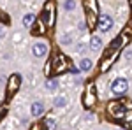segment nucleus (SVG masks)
Here are the masks:
<instances>
[{
	"label": "nucleus",
	"instance_id": "1",
	"mask_svg": "<svg viewBox=\"0 0 132 130\" xmlns=\"http://www.w3.org/2000/svg\"><path fill=\"white\" fill-rule=\"evenodd\" d=\"M50 65H53V74H63V72H67L69 69H72L71 60L65 55H62V53H56L55 55V58H53V62H51Z\"/></svg>",
	"mask_w": 132,
	"mask_h": 130
},
{
	"label": "nucleus",
	"instance_id": "2",
	"mask_svg": "<svg viewBox=\"0 0 132 130\" xmlns=\"http://www.w3.org/2000/svg\"><path fill=\"white\" fill-rule=\"evenodd\" d=\"M95 104H97L95 83H93V81H90V83L86 84V88H85V95H83V106H85L86 109H92V107H95Z\"/></svg>",
	"mask_w": 132,
	"mask_h": 130
},
{
	"label": "nucleus",
	"instance_id": "3",
	"mask_svg": "<svg viewBox=\"0 0 132 130\" xmlns=\"http://www.w3.org/2000/svg\"><path fill=\"white\" fill-rule=\"evenodd\" d=\"M55 7H56V4L53 0H50L44 5V11L41 14V21L46 23V27H53V23H55Z\"/></svg>",
	"mask_w": 132,
	"mask_h": 130
},
{
	"label": "nucleus",
	"instance_id": "4",
	"mask_svg": "<svg viewBox=\"0 0 132 130\" xmlns=\"http://www.w3.org/2000/svg\"><path fill=\"white\" fill-rule=\"evenodd\" d=\"M108 112L114 120H123V116L127 112V107H125L123 102H109L108 104Z\"/></svg>",
	"mask_w": 132,
	"mask_h": 130
},
{
	"label": "nucleus",
	"instance_id": "5",
	"mask_svg": "<svg viewBox=\"0 0 132 130\" xmlns=\"http://www.w3.org/2000/svg\"><path fill=\"white\" fill-rule=\"evenodd\" d=\"M20 84H21V77L18 74H12L9 77V83H7V99H11L16 91L20 90Z\"/></svg>",
	"mask_w": 132,
	"mask_h": 130
},
{
	"label": "nucleus",
	"instance_id": "6",
	"mask_svg": "<svg viewBox=\"0 0 132 130\" xmlns=\"http://www.w3.org/2000/svg\"><path fill=\"white\" fill-rule=\"evenodd\" d=\"M127 90H129V83H127V79H123V77H118L111 84V91L114 95H123V93H127Z\"/></svg>",
	"mask_w": 132,
	"mask_h": 130
},
{
	"label": "nucleus",
	"instance_id": "7",
	"mask_svg": "<svg viewBox=\"0 0 132 130\" xmlns=\"http://www.w3.org/2000/svg\"><path fill=\"white\" fill-rule=\"evenodd\" d=\"M118 58V51H113V53H106L104 55V58H102V62H101V70L102 72H106V70L109 69L113 65V62Z\"/></svg>",
	"mask_w": 132,
	"mask_h": 130
},
{
	"label": "nucleus",
	"instance_id": "8",
	"mask_svg": "<svg viewBox=\"0 0 132 130\" xmlns=\"http://www.w3.org/2000/svg\"><path fill=\"white\" fill-rule=\"evenodd\" d=\"M97 23H99V30L101 32H108L113 27V20L108 16V14H101L99 20H97Z\"/></svg>",
	"mask_w": 132,
	"mask_h": 130
},
{
	"label": "nucleus",
	"instance_id": "9",
	"mask_svg": "<svg viewBox=\"0 0 132 130\" xmlns=\"http://www.w3.org/2000/svg\"><path fill=\"white\" fill-rule=\"evenodd\" d=\"M32 53H34V56H37V58L46 56V55H48V46H46V42H35L34 48H32Z\"/></svg>",
	"mask_w": 132,
	"mask_h": 130
},
{
	"label": "nucleus",
	"instance_id": "10",
	"mask_svg": "<svg viewBox=\"0 0 132 130\" xmlns=\"http://www.w3.org/2000/svg\"><path fill=\"white\" fill-rule=\"evenodd\" d=\"M30 111H32V116H35V118L41 116L42 112H44V106H42V102H34Z\"/></svg>",
	"mask_w": 132,
	"mask_h": 130
},
{
	"label": "nucleus",
	"instance_id": "11",
	"mask_svg": "<svg viewBox=\"0 0 132 130\" xmlns=\"http://www.w3.org/2000/svg\"><path fill=\"white\" fill-rule=\"evenodd\" d=\"M90 69H92V62L88 60V58H83V60L79 62V70H83V72H88Z\"/></svg>",
	"mask_w": 132,
	"mask_h": 130
},
{
	"label": "nucleus",
	"instance_id": "12",
	"mask_svg": "<svg viewBox=\"0 0 132 130\" xmlns=\"http://www.w3.org/2000/svg\"><path fill=\"white\" fill-rule=\"evenodd\" d=\"M34 21H35V16H34V14H27V16L23 18V25H25L27 28H32V27H34Z\"/></svg>",
	"mask_w": 132,
	"mask_h": 130
},
{
	"label": "nucleus",
	"instance_id": "13",
	"mask_svg": "<svg viewBox=\"0 0 132 130\" xmlns=\"http://www.w3.org/2000/svg\"><path fill=\"white\" fill-rule=\"evenodd\" d=\"M101 39L99 37H92V40H90V48H92V51H99L101 49Z\"/></svg>",
	"mask_w": 132,
	"mask_h": 130
},
{
	"label": "nucleus",
	"instance_id": "14",
	"mask_svg": "<svg viewBox=\"0 0 132 130\" xmlns=\"http://www.w3.org/2000/svg\"><path fill=\"white\" fill-rule=\"evenodd\" d=\"M37 23H39V25L34 28V33H35V35H39V33H44V32H46V25H42V21H37Z\"/></svg>",
	"mask_w": 132,
	"mask_h": 130
},
{
	"label": "nucleus",
	"instance_id": "15",
	"mask_svg": "<svg viewBox=\"0 0 132 130\" xmlns=\"http://www.w3.org/2000/svg\"><path fill=\"white\" fill-rule=\"evenodd\" d=\"M63 7L67 11H72L76 7V0H65V2H63Z\"/></svg>",
	"mask_w": 132,
	"mask_h": 130
},
{
	"label": "nucleus",
	"instance_id": "16",
	"mask_svg": "<svg viewBox=\"0 0 132 130\" xmlns=\"http://www.w3.org/2000/svg\"><path fill=\"white\" fill-rule=\"evenodd\" d=\"M56 86H58V84H56V79H48L46 81V88H48V90H56Z\"/></svg>",
	"mask_w": 132,
	"mask_h": 130
},
{
	"label": "nucleus",
	"instance_id": "17",
	"mask_svg": "<svg viewBox=\"0 0 132 130\" xmlns=\"http://www.w3.org/2000/svg\"><path fill=\"white\" fill-rule=\"evenodd\" d=\"M65 104H67V100L63 99V97H56V99H55V106H56V107H63Z\"/></svg>",
	"mask_w": 132,
	"mask_h": 130
},
{
	"label": "nucleus",
	"instance_id": "18",
	"mask_svg": "<svg viewBox=\"0 0 132 130\" xmlns=\"http://www.w3.org/2000/svg\"><path fill=\"white\" fill-rule=\"evenodd\" d=\"M71 42H72V39L69 35H63V37H62V44H71Z\"/></svg>",
	"mask_w": 132,
	"mask_h": 130
},
{
	"label": "nucleus",
	"instance_id": "19",
	"mask_svg": "<svg viewBox=\"0 0 132 130\" xmlns=\"http://www.w3.org/2000/svg\"><path fill=\"white\" fill-rule=\"evenodd\" d=\"M46 127H48V130H53V128H55V123H53V120H48V121H46Z\"/></svg>",
	"mask_w": 132,
	"mask_h": 130
},
{
	"label": "nucleus",
	"instance_id": "20",
	"mask_svg": "<svg viewBox=\"0 0 132 130\" xmlns=\"http://www.w3.org/2000/svg\"><path fill=\"white\" fill-rule=\"evenodd\" d=\"M30 130H44V127H42L41 123H35V125H34V127H32Z\"/></svg>",
	"mask_w": 132,
	"mask_h": 130
},
{
	"label": "nucleus",
	"instance_id": "21",
	"mask_svg": "<svg viewBox=\"0 0 132 130\" xmlns=\"http://www.w3.org/2000/svg\"><path fill=\"white\" fill-rule=\"evenodd\" d=\"M5 112H7V109H5V107H2V111H0V120L5 116Z\"/></svg>",
	"mask_w": 132,
	"mask_h": 130
},
{
	"label": "nucleus",
	"instance_id": "22",
	"mask_svg": "<svg viewBox=\"0 0 132 130\" xmlns=\"http://www.w3.org/2000/svg\"><path fill=\"white\" fill-rule=\"evenodd\" d=\"M2 35H4V30H2V28H0V37H2Z\"/></svg>",
	"mask_w": 132,
	"mask_h": 130
},
{
	"label": "nucleus",
	"instance_id": "23",
	"mask_svg": "<svg viewBox=\"0 0 132 130\" xmlns=\"http://www.w3.org/2000/svg\"><path fill=\"white\" fill-rule=\"evenodd\" d=\"M129 4H130V5H132V0H129Z\"/></svg>",
	"mask_w": 132,
	"mask_h": 130
}]
</instances>
